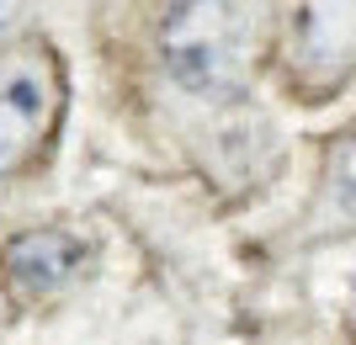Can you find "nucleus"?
Instances as JSON below:
<instances>
[{"mask_svg": "<svg viewBox=\"0 0 356 345\" xmlns=\"http://www.w3.org/2000/svg\"><path fill=\"white\" fill-rule=\"evenodd\" d=\"M90 244L64 224L22 228L0 244V292L11 303H43L59 287H70L86 266Z\"/></svg>", "mask_w": 356, "mask_h": 345, "instance_id": "20e7f679", "label": "nucleus"}, {"mask_svg": "<svg viewBox=\"0 0 356 345\" xmlns=\"http://www.w3.org/2000/svg\"><path fill=\"white\" fill-rule=\"evenodd\" d=\"M330 186H335V202H341L346 218H356V133L335 149V165H330Z\"/></svg>", "mask_w": 356, "mask_h": 345, "instance_id": "39448f33", "label": "nucleus"}, {"mask_svg": "<svg viewBox=\"0 0 356 345\" xmlns=\"http://www.w3.org/2000/svg\"><path fill=\"white\" fill-rule=\"evenodd\" d=\"M277 69L298 96H330L356 75V0H282Z\"/></svg>", "mask_w": 356, "mask_h": 345, "instance_id": "7ed1b4c3", "label": "nucleus"}, {"mask_svg": "<svg viewBox=\"0 0 356 345\" xmlns=\"http://www.w3.org/2000/svg\"><path fill=\"white\" fill-rule=\"evenodd\" d=\"M16 6H22V0H0V22H11V16H16Z\"/></svg>", "mask_w": 356, "mask_h": 345, "instance_id": "423d86ee", "label": "nucleus"}, {"mask_svg": "<svg viewBox=\"0 0 356 345\" xmlns=\"http://www.w3.org/2000/svg\"><path fill=\"white\" fill-rule=\"evenodd\" d=\"M64 112V64L43 37L0 48V180L38 160Z\"/></svg>", "mask_w": 356, "mask_h": 345, "instance_id": "f03ea898", "label": "nucleus"}, {"mask_svg": "<svg viewBox=\"0 0 356 345\" xmlns=\"http://www.w3.org/2000/svg\"><path fill=\"white\" fill-rule=\"evenodd\" d=\"M160 64L186 96H229L245 75L239 0H170L160 22Z\"/></svg>", "mask_w": 356, "mask_h": 345, "instance_id": "f257e3e1", "label": "nucleus"}]
</instances>
